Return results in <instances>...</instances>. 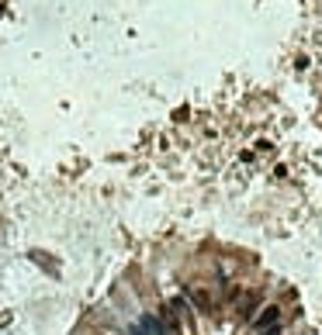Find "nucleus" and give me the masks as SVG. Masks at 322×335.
I'll return each instance as SVG.
<instances>
[{"instance_id": "f03ea898", "label": "nucleus", "mask_w": 322, "mask_h": 335, "mask_svg": "<svg viewBox=\"0 0 322 335\" xmlns=\"http://www.w3.org/2000/svg\"><path fill=\"white\" fill-rule=\"evenodd\" d=\"M194 304H198L201 311H212V297H208L205 290H194Z\"/></svg>"}, {"instance_id": "f257e3e1", "label": "nucleus", "mask_w": 322, "mask_h": 335, "mask_svg": "<svg viewBox=\"0 0 322 335\" xmlns=\"http://www.w3.org/2000/svg\"><path fill=\"white\" fill-rule=\"evenodd\" d=\"M274 322H277V308H267V311L256 318V329L263 332V329H267V325H274Z\"/></svg>"}]
</instances>
